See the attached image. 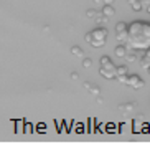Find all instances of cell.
Listing matches in <instances>:
<instances>
[{
	"label": "cell",
	"instance_id": "obj_20",
	"mask_svg": "<svg viewBox=\"0 0 150 147\" xmlns=\"http://www.w3.org/2000/svg\"><path fill=\"white\" fill-rule=\"evenodd\" d=\"M91 65H93L91 58H84V60H83V66H84V68H91Z\"/></svg>",
	"mask_w": 150,
	"mask_h": 147
},
{
	"label": "cell",
	"instance_id": "obj_5",
	"mask_svg": "<svg viewBox=\"0 0 150 147\" xmlns=\"http://www.w3.org/2000/svg\"><path fill=\"white\" fill-rule=\"evenodd\" d=\"M137 107V104L135 103H125V104H119V112H122V114H127V112H130V111H134Z\"/></svg>",
	"mask_w": 150,
	"mask_h": 147
},
{
	"label": "cell",
	"instance_id": "obj_4",
	"mask_svg": "<svg viewBox=\"0 0 150 147\" xmlns=\"http://www.w3.org/2000/svg\"><path fill=\"white\" fill-rule=\"evenodd\" d=\"M99 73H101L106 80H112V78H115L117 76V68L115 70H112V68H106V66H101V70H99Z\"/></svg>",
	"mask_w": 150,
	"mask_h": 147
},
{
	"label": "cell",
	"instance_id": "obj_26",
	"mask_svg": "<svg viewBox=\"0 0 150 147\" xmlns=\"http://www.w3.org/2000/svg\"><path fill=\"white\" fill-rule=\"evenodd\" d=\"M104 2H106V4H110V5L114 4V0H104Z\"/></svg>",
	"mask_w": 150,
	"mask_h": 147
},
{
	"label": "cell",
	"instance_id": "obj_1",
	"mask_svg": "<svg viewBox=\"0 0 150 147\" xmlns=\"http://www.w3.org/2000/svg\"><path fill=\"white\" fill-rule=\"evenodd\" d=\"M129 50H147L150 48V23L134 22L129 25V38L125 41Z\"/></svg>",
	"mask_w": 150,
	"mask_h": 147
},
{
	"label": "cell",
	"instance_id": "obj_11",
	"mask_svg": "<svg viewBox=\"0 0 150 147\" xmlns=\"http://www.w3.org/2000/svg\"><path fill=\"white\" fill-rule=\"evenodd\" d=\"M135 60H137V50H129L127 55H125V61L134 63Z\"/></svg>",
	"mask_w": 150,
	"mask_h": 147
},
{
	"label": "cell",
	"instance_id": "obj_8",
	"mask_svg": "<svg viewBox=\"0 0 150 147\" xmlns=\"http://www.w3.org/2000/svg\"><path fill=\"white\" fill-rule=\"evenodd\" d=\"M102 13L104 15H107V17H114V13H115V9L112 7L110 4H106V5H102Z\"/></svg>",
	"mask_w": 150,
	"mask_h": 147
},
{
	"label": "cell",
	"instance_id": "obj_25",
	"mask_svg": "<svg viewBox=\"0 0 150 147\" xmlns=\"http://www.w3.org/2000/svg\"><path fill=\"white\" fill-rule=\"evenodd\" d=\"M140 2H142L144 5H150V0H140Z\"/></svg>",
	"mask_w": 150,
	"mask_h": 147
},
{
	"label": "cell",
	"instance_id": "obj_29",
	"mask_svg": "<svg viewBox=\"0 0 150 147\" xmlns=\"http://www.w3.org/2000/svg\"><path fill=\"white\" fill-rule=\"evenodd\" d=\"M147 73H149V75H150V66H149V70H147Z\"/></svg>",
	"mask_w": 150,
	"mask_h": 147
},
{
	"label": "cell",
	"instance_id": "obj_16",
	"mask_svg": "<svg viewBox=\"0 0 150 147\" xmlns=\"http://www.w3.org/2000/svg\"><path fill=\"white\" fill-rule=\"evenodd\" d=\"M115 80L122 83V85H129V76L127 75H122V76H115Z\"/></svg>",
	"mask_w": 150,
	"mask_h": 147
},
{
	"label": "cell",
	"instance_id": "obj_13",
	"mask_svg": "<svg viewBox=\"0 0 150 147\" xmlns=\"http://www.w3.org/2000/svg\"><path fill=\"white\" fill-rule=\"evenodd\" d=\"M71 53L74 55V56H78V58H84V51L81 46H73L71 48Z\"/></svg>",
	"mask_w": 150,
	"mask_h": 147
},
{
	"label": "cell",
	"instance_id": "obj_6",
	"mask_svg": "<svg viewBox=\"0 0 150 147\" xmlns=\"http://www.w3.org/2000/svg\"><path fill=\"white\" fill-rule=\"evenodd\" d=\"M127 51H129V48H127V45L124 43V45H119L117 48H115V56L117 58H125V55H127Z\"/></svg>",
	"mask_w": 150,
	"mask_h": 147
},
{
	"label": "cell",
	"instance_id": "obj_19",
	"mask_svg": "<svg viewBox=\"0 0 150 147\" xmlns=\"http://www.w3.org/2000/svg\"><path fill=\"white\" fill-rule=\"evenodd\" d=\"M96 15H97V12H96V10H93V9H89L88 12H86V17H88V18H94Z\"/></svg>",
	"mask_w": 150,
	"mask_h": 147
},
{
	"label": "cell",
	"instance_id": "obj_9",
	"mask_svg": "<svg viewBox=\"0 0 150 147\" xmlns=\"http://www.w3.org/2000/svg\"><path fill=\"white\" fill-rule=\"evenodd\" d=\"M101 66H106V68H112V70H115V65L112 63V60L109 58V56H102L101 58Z\"/></svg>",
	"mask_w": 150,
	"mask_h": 147
},
{
	"label": "cell",
	"instance_id": "obj_17",
	"mask_svg": "<svg viewBox=\"0 0 150 147\" xmlns=\"http://www.w3.org/2000/svg\"><path fill=\"white\" fill-rule=\"evenodd\" d=\"M127 66L125 65H122V66H117V76H122V75H127Z\"/></svg>",
	"mask_w": 150,
	"mask_h": 147
},
{
	"label": "cell",
	"instance_id": "obj_21",
	"mask_svg": "<svg viewBox=\"0 0 150 147\" xmlns=\"http://www.w3.org/2000/svg\"><path fill=\"white\" fill-rule=\"evenodd\" d=\"M84 38H86V41H88V43H91V41H93V31L86 33V36H84Z\"/></svg>",
	"mask_w": 150,
	"mask_h": 147
},
{
	"label": "cell",
	"instance_id": "obj_14",
	"mask_svg": "<svg viewBox=\"0 0 150 147\" xmlns=\"http://www.w3.org/2000/svg\"><path fill=\"white\" fill-rule=\"evenodd\" d=\"M125 30H129V25L125 22H119L115 25V31H125Z\"/></svg>",
	"mask_w": 150,
	"mask_h": 147
},
{
	"label": "cell",
	"instance_id": "obj_24",
	"mask_svg": "<svg viewBox=\"0 0 150 147\" xmlns=\"http://www.w3.org/2000/svg\"><path fill=\"white\" fill-rule=\"evenodd\" d=\"M94 4H99V5H106V2H104V0H94Z\"/></svg>",
	"mask_w": 150,
	"mask_h": 147
},
{
	"label": "cell",
	"instance_id": "obj_3",
	"mask_svg": "<svg viewBox=\"0 0 150 147\" xmlns=\"http://www.w3.org/2000/svg\"><path fill=\"white\" fill-rule=\"evenodd\" d=\"M144 85H145V81L142 80L140 76H137V75H132V76H129V86L134 89H140L144 88Z\"/></svg>",
	"mask_w": 150,
	"mask_h": 147
},
{
	"label": "cell",
	"instance_id": "obj_12",
	"mask_svg": "<svg viewBox=\"0 0 150 147\" xmlns=\"http://www.w3.org/2000/svg\"><path fill=\"white\" fill-rule=\"evenodd\" d=\"M115 38H117L119 41H122V43H125V41H127V38H129V30L117 31V33H115Z\"/></svg>",
	"mask_w": 150,
	"mask_h": 147
},
{
	"label": "cell",
	"instance_id": "obj_27",
	"mask_svg": "<svg viewBox=\"0 0 150 147\" xmlns=\"http://www.w3.org/2000/svg\"><path fill=\"white\" fill-rule=\"evenodd\" d=\"M147 12H149V13H150V5H147Z\"/></svg>",
	"mask_w": 150,
	"mask_h": 147
},
{
	"label": "cell",
	"instance_id": "obj_7",
	"mask_svg": "<svg viewBox=\"0 0 150 147\" xmlns=\"http://www.w3.org/2000/svg\"><path fill=\"white\" fill-rule=\"evenodd\" d=\"M84 88L88 89L89 93H93L94 96H99V93H101V89H99V86H96L94 83H89V81H86V83H84Z\"/></svg>",
	"mask_w": 150,
	"mask_h": 147
},
{
	"label": "cell",
	"instance_id": "obj_22",
	"mask_svg": "<svg viewBox=\"0 0 150 147\" xmlns=\"http://www.w3.org/2000/svg\"><path fill=\"white\" fill-rule=\"evenodd\" d=\"M78 78H79L78 73H71V80H78Z\"/></svg>",
	"mask_w": 150,
	"mask_h": 147
},
{
	"label": "cell",
	"instance_id": "obj_2",
	"mask_svg": "<svg viewBox=\"0 0 150 147\" xmlns=\"http://www.w3.org/2000/svg\"><path fill=\"white\" fill-rule=\"evenodd\" d=\"M106 38H107V30L104 27H97L96 30H93V45L94 48H102L106 45Z\"/></svg>",
	"mask_w": 150,
	"mask_h": 147
},
{
	"label": "cell",
	"instance_id": "obj_23",
	"mask_svg": "<svg viewBox=\"0 0 150 147\" xmlns=\"http://www.w3.org/2000/svg\"><path fill=\"white\" fill-rule=\"evenodd\" d=\"M102 101H104V99H102L101 96H97V98H96V103L97 104H102Z\"/></svg>",
	"mask_w": 150,
	"mask_h": 147
},
{
	"label": "cell",
	"instance_id": "obj_15",
	"mask_svg": "<svg viewBox=\"0 0 150 147\" xmlns=\"http://www.w3.org/2000/svg\"><path fill=\"white\" fill-rule=\"evenodd\" d=\"M130 5H132V10H134V12H140V10H142V5H144V4H142L140 0H135V2H132Z\"/></svg>",
	"mask_w": 150,
	"mask_h": 147
},
{
	"label": "cell",
	"instance_id": "obj_28",
	"mask_svg": "<svg viewBox=\"0 0 150 147\" xmlns=\"http://www.w3.org/2000/svg\"><path fill=\"white\" fill-rule=\"evenodd\" d=\"M127 2H129V4H132V2H135V0H127Z\"/></svg>",
	"mask_w": 150,
	"mask_h": 147
},
{
	"label": "cell",
	"instance_id": "obj_10",
	"mask_svg": "<svg viewBox=\"0 0 150 147\" xmlns=\"http://www.w3.org/2000/svg\"><path fill=\"white\" fill-rule=\"evenodd\" d=\"M94 20H96L97 25H106V23L109 22V17H107V15H104V13L101 12V13L96 15V18H94Z\"/></svg>",
	"mask_w": 150,
	"mask_h": 147
},
{
	"label": "cell",
	"instance_id": "obj_18",
	"mask_svg": "<svg viewBox=\"0 0 150 147\" xmlns=\"http://www.w3.org/2000/svg\"><path fill=\"white\" fill-rule=\"evenodd\" d=\"M140 66L144 68V70H149V66H150V60H147L145 56L142 58V61H140Z\"/></svg>",
	"mask_w": 150,
	"mask_h": 147
}]
</instances>
